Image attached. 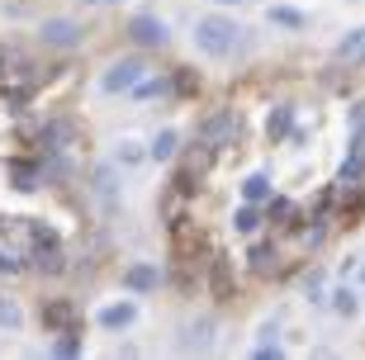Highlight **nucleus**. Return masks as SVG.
Masks as SVG:
<instances>
[{
	"instance_id": "26",
	"label": "nucleus",
	"mask_w": 365,
	"mask_h": 360,
	"mask_svg": "<svg viewBox=\"0 0 365 360\" xmlns=\"http://www.w3.org/2000/svg\"><path fill=\"white\" fill-rule=\"evenodd\" d=\"M19 266H24V261H19L14 252H0V275H14Z\"/></svg>"
},
{
	"instance_id": "2",
	"label": "nucleus",
	"mask_w": 365,
	"mask_h": 360,
	"mask_svg": "<svg viewBox=\"0 0 365 360\" xmlns=\"http://www.w3.org/2000/svg\"><path fill=\"white\" fill-rule=\"evenodd\" d=\"M237 133H242V119H237L232 109H214V114L200 123V143L204 147H228Z\"/></svg>"
},
{
	"instance_id": "13",
	"label": "nucleus",
	"mask_w": 365,
	"mask_h": 360,
	"mask_svg": "<svg viewBox=\"0 0 365 360\" xmlns=\"http://www.w3.org/2000/svg\"><path fill=\"white\" fill-rule=\"evenodd\" d=\"M148 157H157V161H171V157H176V133H171V128H162V133L152 138Z\"/></svg>"
},
{
	"instance_id": "24",
	"label": "nucleus",
	"mask_w": 365,
	"mask_h": 360,
	"mask_svg": "<svg viewBox=\"0 0 365 360\" xmlns=\"http://www.w3.org/2000/svg\"><path fill=\"white\" fill-rule=\"evenodd\" d=\"M119 161H123V166H133V161H143V147H138V143H123V147H119Z\"/></svg>"
},
{
	"instance_id": "15",
	"label": "nucleus",
	"mask_w": 365,
	"mask_h": 360,
	"mask_svg": "<svg viewBox=\"0 0 365 360\" xmlns=\"http://www.w3.org/2000/svg\"><path fill=\"white\" fill-rule=\"evenodd\" d=\"M266 195H271V180H266V175H247L242 200H247V204H257V200H266Z\"/></svg>"
},
{
	"instance_id": "25",
	"label": "nucleus",
	"mask_w": 365,
	"mask_h": 360,
	"mask_svg": "<svg viewBox=\"0 0 365 360\" xmlns=\"http://www.w3.org/2000/svg\"><path fill=\"white\" fill-rule=\"evenodd\" d=\"M76 351H81V341H76L71 332H62V341H57V356H76Z\"/></svg>"
},
{
	"instance_id": "12",
	"label": "nucleus",
	"mask_w": 365,
	"mask_h": 360,
	"mask_svg": "<svg viewBox=\"0 0 365 360\" xmlns=\"http://www.w3.org/2000/svg\"><path fill=\"white\" fill-rule=\"evenodd\" d=\"M266 19H271V24H280V29H304V24H309V19H304L299 10H289V5H271V10H266Z\"/></svg>"
},
{
	"instance_id": "11",
	"label": "nucleus",
	"mask_w": 365,
	"mask_h": 360,
	"mask_svg": "<svg viewBox=\"0 0 365 360\" xmlns=\"http://www.w3.org/2000/svg\"><path fill=\"white\" fill-rule=\"evenodd\" d=\"M43 322H53V327L71 332V322H76V308H71L67 299H57V304H48V308H43Z\"/></svg>"
},
{
	"instance_id": "1",
	"label": "nucleus",
	"mask_w": 365,
	"mask_h": 360,
	"mask_svg": "<svg viewBox=\"0 0 365 360\" xmlns=\"http://www.w3.org/2000/svg\"><path fill=\"white\" fill-rule=\"evenodd\" d=\"M237 43H242V29H237V19H228V14H204L200 24H195V48H200L204 57H232Z\"/></svg>"
},
{
	"instance_id": "17",
	"label": "nucleus",
	"mask_w": 365,
	"mask_h": 360,
	"mask_svg": "<svg viewBox=\"0 0 365 360\" xmlns=\"http://www.w3.org/2000/svg\"><path fill=\"white\" fill-rule=\"evenodd\" d=\"M232 227H237V232H257V227H261V214L247 204V209H237V214H232Z\"/></svg>"
},
{
	"instance_id": "27",
	"label": "nucleus",
	"mask_w": 365,
	"mask_h": 360,
	"mask_svg": "<svg viewBox=\"0 0 365 360\" xmlns=\"http://www.w3.org/2000/svg\"><path fill=\"white\" fill-rule=\"evenodd\" d=\"M351 123H356V128H365V100H361V105H351Z\"/></svg>"
},
{
	"instance_id": "21",
	"label": "nucleus",
	"mask_w": 365,
	"mask_h": 360,
	"mask_svg": "<svg viewBox=\"0 0 365 360\" xmlns=\"http://www.w3.org/2000/svg\"><path fill=\"white\" fill-rule=\"evenodd\" d=\"M252 266H257V270H271V247H266V242H257V247H252Z\"/></svg>"
},
{
	"instance_id": "4",
	"label": "nucleus",
	"mask_w": 365,
	"mask_h": 360,
	"mask_svg": "<svg viewBox=\"0 0 365 360\" xmlns=\"http://www.w3.org/2000/svg\"><path fill=\"white\" fill-rule=\"evenodd\" d=\"M128 34H133V43H143V48H162L166 43V24L157 14H133V19H128Z\"/></svg>"
},
{
	"instance_id": "7",
	"label": "nucleus",
	"mask_w": 365,
	"mask_h": 360,
	"mask_svg": "<svg viewBox=\"0 0 365 360\" xmlns=\"http://www.w3.org/2000/svg\"><path fill=\"white\" fill-rule=\"evenodd\" d=\"M10 185L14 190H38L43 185V166H34V161H10Z\"/></svg>"
},
{
	"instance_id": "20",
	"label": "nucleus",
	"mask_w": 365,
	"mask_h": 360,
	"mask_svg": "<svg viewBox=\"0 0 365 360\" xmlns=\"http://www.w3.org/2000/svg\"><path fill=\"white\" fill-rule=\"evenodd\" d=\"M332 308H337V313H356V294L351 289H337V294H332Z\"/></svg>"
},
{
	"instance_id": "5",
	"label": "nucleus",
	"mask_w": 365,
	"mask_h": 360,
	"mask_svg": "<svg viewBox=\"0 0 365 360\" xmlns=\"http://www.w3.org/2000/svg\"><path fill=\"white\" fill-rule=\"evenodd\" d=\"M38 38L48 43V48H76V43H81V29L71 24V19H48V24L38 29Z\"/></svg>"
},
{
	"instance_id": "6",
	"label": "nucleus",
	"mask_w": 365,
	"mask_h": 360,
	"mask_svg": "<svg viewBox=\"0 0 365 360\" xmlns=\"http://www.w3.org/2000/svg\"><path fill=\"white\" fill-rule=\"evenodd\" d=\"M361 62H365V29H351L337 43V67H361Z\"/></svg>"
},
{
	"instance_id": "14",
	"label": "nucleus",
	"mask_w": 365,
	"mask_h": 360,
	"mask_svg": "<svg viewBox=\"0 0 365 360\" xmlns=\"http://www.w3.org/2000/svg\"><path fill=\"white\" fill-rule=\"evenodd\" d=\"M34 266H38V270H62V252H57V242H48V247L34 252Z\"/></svg>"
},
{
	"instance_id": "8",
	"label": "nucleus",
	"mask_w": 365,
	"mask_h": 360,
	"mask_svg": "<svg viewBox=\"0 0 365 360\" xmlns=\"http://www.w3.org/2000/svg\"><path fill=\"white\" fill-rule=\"evenodd\" d=\"M209 341H214V318L190 322V327H185V336H180V346H185V351H204Z\"/></svg>"
},
{
	"instance_id": "9",
	"label": "nucleus",
	"mask_w": 365,
	"mask_h": 360,
	"mask_svg": "<svg viewBox=\"0 0 365 360\" xmlns=\"http://www.w3.org/2000/svg\"><path fill=\"white\" fill-rule=\"evenodd\" d=\"M157 280H162V275H157V266H128V270H123V284H128V289H138V294L157 289Z\"/></svg>"
},
{
	"instance_id": "19",
	"label": "nucleus",
	"mask_w": 365,
	"mask_h": 360,
	"mask_svg": "<svg viewBox=\"0 0 365 360\" xmlns=\"http://www.w3.org/2000/svg\"><path fill=\"white\" fill-rule=\"evenodd\" d=\"M19 322H24L19 304H10V299H0V327H19Z\"/></svg>"
},
{
	"instance_id": "3",
	"label": "nucleus",
	"mask_w": 365,
	"mask_h": 360,
	"mask_svg": "<svg viewBox=\"0 0 365 360\" xmlns=\"http://www.w3.org/2000/svg\"><path fill=\"white\" fill-rule=\"evenodd\" d=\"M143 62H138V57H123V62H114V67L105 71V76H100V86H105L109 95H119V91H138V86H143Z\"/></svg>"
},
{
	"instance_id": "18",
	"label": "nucleus",
	"mask_w": 365,
	"mask_h": 360,
	"mask_svg": "<svg viewBox=\"0 0 365 360\" xmlns=\"http://www.w3.org/2000/svg\"><path fill=\"white\" fill-rule=\"evenodd\" d=\"M289 119H294L289 109H275L271 123H266V133H271V138H284V133H289Z\"/></svg>"
},
{
	"instance_id": "10",
	"label": "nucleus",
	"mask_w": 365,
	"mask_h": 360,
	"mask_svg": "<svg viewBox=\"0 0 365 360\" xmlns=\"http://www.w3.org/2000/svg\"><path fill=\"white\" fill-rule=\"evenodd\" d=\"M133 318H138V304H109L105 313H100V322H105L109 332H119V327H128Z\"/></svg>"
},
{
	"instance_id": "16",
	"label": "nucleus",
	"mask_w": 365,
	"mask_h": 360,
	"mask_svg": "<svg viewBox=\"0 0 365 360\" xmlns=\"http://www.w3.org/2000/svg\"><path fill=\"white\" fill-rule=\"evenodd\" d=\"M95 195H100L105 204H114V171H109V166L95 171Z\"/></svg>"
},
{
	"instance_id": "28",
	"label": "nucleus",
	"mask_w": 365,
	"mask_h": 360,
	"mask_svg": "<svg viewBox=\"0 0 365 360\" xmlns=\"http://www.w3.org/2000/svg\"><path fill=\"white\" fill-rule=\"evenodd\" d=\"M218 5H242V0H218Z\"/></svg>"
},
{
	"instance_id": "22",
	"label": "nucleus",
	"mask_w": 365,
	"mask_h": 360,
	"mask_svg": "<svg viewBox=\"0 0 365 360\" xmlns=\"http://www.w3.org/2000/svg\"><path fill=\"white\" fill-rule=\"evenodd\" d=\"M271 218L289 223V218H294V204H289V200H271Z\"/></svg>"
},
{
	"instance_id": "29",
	"label": "nucleus",
	"mask_w": 365,
	"mask_h": 360,
	"mask_svg": "<svg viewBox=\"0 0 365 360\" xmlns=\"http://www.w3.org/2000/svg\"><path fill=\"white\" fill-rule=\"evenodd\" d=\"M361 280H365V270H361Z\"/></svg>"
},
{
	"instance_id": "23",
	"label": "nucleus",
	"mask_w": 365,
	"mask_h": 360,
	"mask_svg": "<svg viewBox=\"0 0 365 360\" xmlns=\"http://www.w3.org/2000/svg\"><path fill=\"white\" fill-rule=\"evenodd\" d=\"M214 289L228 294V261H214Z\"/></svg>"
}]
</instances>
